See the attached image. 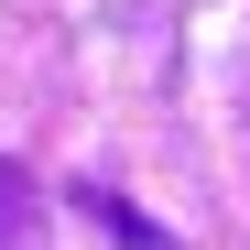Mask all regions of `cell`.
<instances>
[{
  "instance_id": "6da1fadb",
  "label": "cell",
  "mask_w": 250,
  "mask_h": 250,
  "mask_svg": "<svg viewBox=\"0 0 250 250\" xmlns=\"http://www.w3.org/2000/svg\"><path fill=\"white\" fill-rule=\"evenodd\" d=\"M76 207H87V218H98V229H109L120 250H185V239L163 229V218H142V207L120 196V185H76Z\"/></svg>"
}]
</instances>
